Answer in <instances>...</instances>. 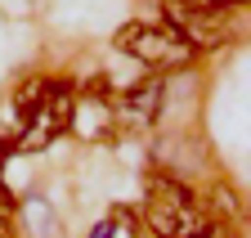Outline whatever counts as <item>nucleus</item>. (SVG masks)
Segmentation results:
<instances>
[{
  "label": "nucleus",
  "instance_id": "obj_1",
  "mask_svg": "<svg viewBox=\"0 0 251 238\" xmlns=\"http://www.w3.org/2000/svg\"><path fill=\"white\" fill-rule=\"evenodd\" d=\"M144 220L157 238H193L211 216L198 202V193L184 180L171 175H148V193H144Z\"/></svg>",
  "mask_w": 251,
  "mask_h": 238
},
{
  "label": "nucleus",
  "instance_id": "obj_2",
  "mask_svg": "<svg viewBox=\"0 0 251 238\" xmlns=\"http://www.w3.org/2000/svg\"><path fill=\"white\" fill-rule=\"evenodd\" d=\"M112 45L121 54H130L135 63L152 68V72H179V68H188L198 58V50L166 23H126L112 36Z\"/></svg>",
  "mask_w": 251,
  "mask_h": 238
},
{
  "label": "nucleus",
  "instance_id": "obj_3",
  "mask_svg": "<svg viewBox=\"0 0 251 238\" xmlns=\"http://www.w3.org/2000/svg\"><path fill=\"white\" fill-rule=\"evenodd\" d=\"M162 14L193 50H215L229 36V14L215 0H162Z\"/></svg>",
  "mask_w": 251,
  "mask_h": 238
},
{
  "label": "nucleus",
  "instance_id": "obj_4",
  "mask_svg": "<svg viewBox=\"0 0 251 238\" xmlns=\"http://www.w3.org/2000/svg\"><path fill=\"white\" fill-rule=\"evenodd\" d=\"M162 95H166L162 77H148V81L130 85V90L121 95V104H117L121 122H130V126H152L157 117H162Z\"/></svg>",
  "mask_w": 251,
  "mask_h": 238
},
{
  "label": "nucleus",
  "instance_id": "obj_5",
  "mask_svg": "<svg viewBox=\"0 0 251 238\" xmlns=\"http://www.w3.org/2000/svg\"><path fill=\"white\" fill-rule=\"evenodd\" d=\"M112 234H117V220H99V225H94L85 238H112Z\"/></svg>",
  "mask_w": 251,
  "mask_h": 238
},
{
  "label": "nucleus",
  "instance_id": "obj_6",
  "mask_svg": "<svg viewBox=\"0 0 251 238\" xmlns=\"http://www.w3.org/2000/svg\"><path fill=\"white\" fill-rule=\"evenodd\" d=\"M193 238H225V229H220V225H215V220H206V225H202V229H198V234H193Z\"/></svg>",
  "mask_w": 251,
  "mask_h": 238
},
{
  "label": "nucleus",
  "instance_id": "obj_7",
  "mask_svg": "<svg viewBox=\"0 0 251 238\" xmlns=\"http://www.w3.org/2000/svg\"><path fill=\"white\" fill-rule=\"evenodd\" d=\"M0 238H18V234H14V220H9L5 212H0Z\"/></svg>",
  "mask_w": 251,
  "mask_h": 238
},
{
  "label": "nucleus",
  "instance_id": "obj_8",
  "mask_svg": "<svg viewBox=\"0 0 251 238\" xmlns=\"http://www.w3.org/2000/svg\"><path fill=\"white\" fill-rule=\"evenodd\" d=\"M215 5H220V9L229 14V9H238V5H247V0H215Z\"/></svg>",
  "mask_w": 251,
  "mask_h": 238
}]
</instances>
